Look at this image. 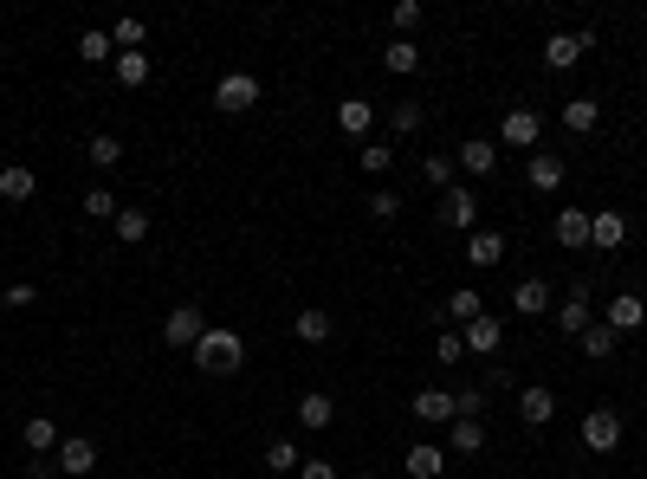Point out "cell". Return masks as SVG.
<instances>
[{
	"label": "cell",
	"instance_id": "6da1fadb",
	"mask_svg": "<svg viewBox=\"0 0 647 479\" xmlns=\"http://www.w3.org/2000/svg\"><path fill=\"white\" fill-rule=\"evenodd\" d=\"M188 357H195L201 376H240V363H246V337L227 331V324H208V331H201V344L188 350Z\"/></svg>",
	"mask_w": 647,
	"mask_h": 479
},
{
	"label": "cell",
	"instance_id": "7a4b0ae2",
	"mask_svg": "<svg viewBox=\"0 0 647 479\" xmlns=\"http://www.w3.org/2000/svg\"><path fill=\"white\" fill-rule=\"evenodd\" d=\"M253 104H259V78H253V72H227V78L214 85V111H220V117H246Z\"/></svg>",
	"mask_w": 647,
	"mask_h": 479
},
{
	"label": "cell",
	"instance_id": "3957f363",
	"mask_svg": "<svg viewBox=\"0 0 647 479\" xmlns=\"http://www.w3.org/2000/svg\"><path fill=\"white\" fill-rule=\"evenodd\" d=\"M201 331H208V311H201V305H175L169 318H162V344H169V350H195Z\"/></svg>",
	"mask_w": 647,
	"mask_h": 479
},
{
	"label": "cell",
	"instance_id": "277c9868",
	"mask_svg": "<svg viewBox=\"0 0 647 479\" xmlns=\"http://www.w3.org/2000/svg\"><path fill=\"white\" fill-rule=\"evenodd\" d=\"M550 318H557V331H563V337H583L589 324H596V305H589V285L576 279V285H570V298H563V305H550Z\"/></svg>",
	"mask_w": 647,
	"mask_h": 479
},
{
	"label": "cell",
	"instance_id": "5b68a950",
	"mask_svg": "<svg viewBox=\"0 0 647 479\" xmlns=\"http://www.w3.org/2000/svg\"><path fill=\"white\" fill-rule=\"evenodd\" d=\"M52 467H59L65 479H91V473H98V441H91V434H65Z\"/></svg>",
	"mask_w": 647,
	"mask_h": 479
},
{
	"label": "cell",
	"instance_id": "8992f818",
	"mask_svg": "<svg viewBox=\"0 0 647 479\" xmlns=\"http://www.w3.org/2000/svg\"><path fill=\"white\" fill-rule=\"evenodd\" d=\"M538 136H544V117L531 111V104H512V111H505V123H499L505 149H538Z\"/></svg>",
	"mask_w": 647,
	"mask_h": 479
},
{
	"label": "cell",
	"instance_id": "52a82bcc",
	"mask_svg": "<svg viewBox=\"0 0 647 479\" xmlns=\"http://www.w3.org/2000/svg\"><path fill=\"white\" fill-rule=\"evenodd\" d=\"M460 344H466V357H479V363H486V357H499V344H505V324L492 318V311H479L473 324H460Z\"/></svg>",
	"mask_w": 647,
	"mask_h": 479
},
{
	"label": "cell",
	"instance_id": "ba28073f",
	"mask_svg": "<svg viewBox=\"0 0 647 479\" xmlns=\"http://www.w3.org/2000/svg\"><path fill=\"white\" fill-rule=\"evenodd\" d=\"M583 447L589 454H615V447H622V415H615V408H589L583 415Z\"/></svg>",
	"mask_w": 647,
	"mask_h": 479
},
{
	"label": "cell",
	"instance_id": "9c48e42d",
	"mask_svg": "<svg viewBox=\"0 0 647 479\" xmlns=\"http://www.w3.org/2000/svg\"><path fill=\"white\" fill-rule=\"evenodd\" d=\"M440 221H447L453 234H473V227H479V195L466 182H453L447 195H440Z\"/></svg>",
	"mask_w": 647,
	"mask_h": 479
},
{
	"label": "cell",
	"instance_id": "30bf717a",
	"mask_svg": "<svg viewBox=\"0 0 647 479\" xmlns=\"http://www.w3.org/2000/svg\"><path fill=\"white\" fill-rule=\"evenodd\" d=\"M589 46H596V33H589V26H583V33H550L544 39V65H550V72H570V65H583Z\"/></svg>",
	"mask_w": 647,
	"mask_h": 479
},
{
	"label": "cell",
	"instance_id": "8fae6325",
	"mask_svg": "<svg viewBox=\"0 0 647 479\" xmlns=\"http://www.w3.org/2000/svg\"><path fill=\"white\" fill-rule=\"evenodd\" d=\"M589 246H596V253H622L628 246V214H615V208L589 214Z\"/></svg>",
	"mask_w": 647,
	"mask_h": 479
},
{
	"label": "cell",
	"instance_id": "7c38bea8",
	"mask_svg": "<svg viewBox=\"0 0 647 479\" xmlns=\"http://www.w3.org/2000/svg\"><path fill=\"white\" fill-rule=\"evenodd\" d=\"M563 175H570V169H563V156H550V149H531V156H525V182L538 188V195H557Z\"/></svg>",
	"mask_w": 647,
	"mask_h": 479
},
{
	"label": "cell",
	"instance_id": "4fadbf2b",
	"mask_svg": "<svg viewBox=\"0 0 647 479\" xmlns=\"http://www.w3.org/2000/svg\"><path fill=\"white\" fill-rule=\"evenodd\" d=\"M518 415H525V428H550L557 421V389H544V382L518 389Z\"/></svg>",
	"mask_w": 647,
	"mask_h": 479
},
{
	"label": "cell",
	"instance_id": "5bb4252c",
	"mask_svg": "<svg viewBox=\"0 0 647 479\" xmlns=\"http://www.w3.org/2000/svg\"><path fill=\"white\" fill-rule=\"evenodd\" d=\"M602 324H609L615 337H628V331H641V324H647V305H641L635 292H615L609 311H602Z\"/></svg>",
	"mask_w": 647,
	"mask_h": 479
},
{
	"label": "cell",
	"instance_id": "9a60e30c",
	"mask_svg": "<svg viewBox=\"0 0 647 479\" xmlns=\"http://www.w3.org/2000/svg\"><path fill=\"white\" fill-rule=\"evenodd\" d=\"M408 415L428 421V428H447V421H453V389H421L415 402H408Z\"/></svg>",
	"mask_w": 647,
	"mask_h": 479
},
{
	"label": "cell",
	"instance_id": "2e32d148",
	"mask_svg": "<svg viewBox=\"0 0 647 479\" xmlns=\"http://www.w3.org/2000/svg\"><path fill=\"white\" fill-rule=\"evenodd\" d=\"M39 195V175L26 169V162H7L0 169V201H13V208H26V201Z\"/></svg>",
	"mask_w": 647,
	"mask_h": 479
},
{
	"label": "cell",
	"instance_id": "e0dca14e",
	"mask_svg": "<svg viewBox=\"0 0 647 479\" xmlns=\"http://www.w3.org/2000/svg\"><path fill=\"white\" fill-rule=\"evenodd\" d=\"M550 234H557V246H570V253H583V246H589V208H557V221H550Z\"/></svg>",
	"mask_w": 647,
	"mask_h": 479
},
{
	"label": "cell",
	"instance_id": "ac0fdd59",
	"mask_svg": "<svg viewBox=\"0 0 647 479\" xmlns=\"http://www.w3.org/2000/svg\"><path fill=\"white\" fill-rule=\"evenodd\" d=\"M330 421H337V402H330L324 389H305L298 395V428H311V434H324Z\"/></svg>",
	"mask_w": 647,
	"mask_h": 479
},
{
	"label": "cell",
	"instance_id": "d6986e66",
	"mask_svg": "<svg viewBox=\"0 0 647 479\" xmlns=\"http://www.w3.org/2000/svg\"><path fill=\"white\" fill-rule=\"evenodd\" d=\"M408 479H440L447 473V447H434V441H421V447H408Z\"/></svg>",
	"mask_w": 647,
	"mask_h": 479
},
{
	"label": "cell",
	"instance_id": "ffe728a7",
	"mask_svg": "<svg viewBox=\"0 0 647 479\" xmlns=\"http://www.w3.org/2000/svg\"><path fill=\"white\" fill-rule=\"evenodd\" d=\"M460 169H466V175H492V169H499V143H486V136H466V143H460Z\"/></svg>",
	"mask_w": 647,
	"mask_h": 479
},
{
	"label": "cell",
	"instance_id": "44dd1931",
	"mask_svg": "<svg viewBox=\"0 0 647 479\" xmlns=\"http://www.w3.org/2000/svg\"><path fill=\"white\" fill-rule=\"evenodd\" d=\"M26 454H33V460H46L52 454V447H59V421H52V415H26Z\"/></svg>",
	"mask_w": 647,
	"mask_h": 479
},
{
	"label": "cell",
	"instance_id": "7402d4cb",
	"mask_svg": "<svg viewBox=\"0 0 647 479\" xmlns=\"http://www.w3.org/2000/svg\"><path fill=\"white\" fill-rule=\"evenodd\" d=\"M466 259H473V266H499V259H505V234L473 227V234H466Z\"/></svg>",
	"mask_w": 647,
	"mask_h": 479
},
{
	"label": "cell",
	"instance_id": "603a6c76",
	"mask_svg": "<svg viewBox=\"0 0 647 479\" xmlns=\"http://www.w3.org/2000/svg\"><path fill=\"white\" fill-rule=\"evenodd\" d=\"M337 123H343V136H369V130H376V104H369V98H343L337 104Z\"/></svg>",
	"mask_w": 647,
	"mask_h": 479
},
{
	"label": "cell",
	"instance_id": "cb8c5ba5",
	"mask_svg": "<svg viewBox=\"0 0 647 479\" xmlns=\"http://www.w3.org/2000/svg\"><path fill=\"white\" fill-rule=\"evenodd\" d=\"M512 311L544 318V311H550V285H544V279H518V285H512Z\"/></svg>",
	"mask_w": 647,
	"mask_h": 479
},
{
	"label": "cell",
	"instance_id": "d4e9b609",
	"mask_svg": "<svg viewBox=\"0 0 647 479\" xmlns=\"http://www.w3.org/2000/svg\"><path fill=\"white\" fill-rule=\"evenodd\" d=\"M596 123H602V104L596 98H570V104H563V130H570V136H589Z\"/></svg>",
	"mask_w": 647,
	"mask_h": 479
},
{
	"label": "cell",
	"instance_id": "484cf974",
	"mask_svg": "<svg viewBox=\"0 0 647 479\" xmlns=\"http://www.w3.org/2000/svg\"><path fill=\"white\" fill-rule=\"evenodd\" d=\"M486 447V421H447V454H479Z\"/></svg>",
	"mask_w": 647,
	"mask_h": 479
},
{
	"label": "cell",
	"instance_id": "4316f807",
	"mask_svg": "<svg viewBox=\"0 0 647 479\" xmlns=\"http://www.w3.org/2000/svg\"><path fill=\"white\" fill-rule=\"evenodd\" d=\"M85 162H91V169H98V175H110V169H117V162H123V143H117V136H110V130H98V136H91V143H85Z\"/></svg>",
	"mask_w": 647,
	"mask_h": 479
},
{
	"label": "cell",
	"instance_id": "83f0119b",
	"mask_svg": "<svg viewBox=\"0 0 647 479\" xmlns=\"http://www.w3.org/2000/svg\"><path fill=\"white\" fill-rule=\"evenodd\" d=\"M382 65H389L395 78L421 72V46H415V39H389V46H382Z\"/></svg>",
	"mask_w": 647,
	"mask_h": 479
},
{
	"label": "cell",
	"instance_id": "f1b7e54d",
	"mask_svg": "<svg viewBox=\"0 0 647 479\" xmlns=\"http://www.w3.org/2000/svg\"><path fill=\"white\" fill-rule=\"evenodd\" d=\"M110 65H117V85L123 91H143L149 85V52H117Z\"/></svg>",
	"mask_w": 647,
	"mask_h": 479
},
{
	"label": "cell",
	"instance_id": "f546056e",
	"mask_svg": "<svg viewBox=\"0 0 647 479\" xmlns=\"http://www.w3.org/2000/svg\"><path fill=\"white\" fill-rule=\"evenodd\" d=\"M576 344H583V357H596V363H609V357H615V344H622V337H615V331H609V324H602V318H596V324H589V331H583V337H576Z\"/></svg>",
	"mask_w": 647,
	"mask_h": 479
},
{
	"label": "cell",
	"instance_id": "4dcf8cb0",
	"mask_svg": "<svg viewBox=\"0 0 647 479\" xmlns=\"http://www.w3.org/2000/svg\"><path fill=\"white\" fill-rule=\"evenodd\" d=\"M78 59H85V65H110V59H117V46H110V33H104V26L78 33Z\"/></svg>",
	"mask_w": 647,
	"mask_h": 479
},
{
	"label": "cell",
	"instance_id": "1f68e13d",
	"mask_svg": "<svg viewBox=\"0 0 647 479\" xmlns=\"http://www.w3.org/2000/svg\"><path fill=\"white\" fill-rule=\"evenodd\" d=\"M117 240L123 246H143L149 240V214L143 208H117Z\"/></svg>",
	"mask_w": 647,
	"mask_h": 479
},
{
	"label": "cell",
	"instance_id": "d6a6232c",
	"mask_svg": "<svg viewBox=\"0 0 647 479\" xmlns=\"http://www.w3.org/2000/svg\"><path fill=\"white\" fill-rule=\"evenodd\" d=\"M143 39H149V26L136 20V13H123V20L110 26V46H117V52H136V46H143Z\"/></svg>",
	"mask_w": 647,
	"mask_h": 479
},
{
	"label": "cell",
	"instance_id": "836d02e7",
	"mask_svg": "<svg viewBox=\"0 0 647 479\" xmlns=\"http://www.w3.org/2000/svg\"><path fill=\"white\" fill-rule=\"evenodd\" d=\"M356 169H363V175H389L395 169V149L389 143H363V149H356Z\"/></svg>",
	"mask_w": 647,
	"mask_h": 479
},
{
	"label": "cell",
	"instance_id": "e575fe53",
	"mask_svg": "<svg viewBox=\"0 0 647 479\" xmlns=\"http://www.w3.org/2000/svg\"><path fill=\"white\" fill-rule=\"evenodd\" d=\"M292 331H298V344H324L330 337V311H298Z\"/></svg>",
	"mask_w": 647,
	"mask_h": 479
},
{
	"label": "cell",
	"instance_id": "d590c367",
	"mask_svg": "<svg viewBox=\"0 0 647 479\" xmlns=\"http://www.w3.org/2000/svg\"><path fill=\"white\" fill-rule=\"evenodd\" d=\"M266 467H272V473H298V467H305L298 441H272V447H266Z\"/></svg>",
	"mask_w": 647,
	"mask_h": 479
},
{
	"label": "cell",
	"instance_id": "8d00e7d4",
	"mask_svg": "<svg viewBox=\"0 0 647 479\" xmlns=\"http://www.w3.org/2000/svg\"><path fill=\"white\" fill-rule=\"evenodd\" d=\"M453 421H486V395L479 389H453Z\"/></svg>",
	"mask_w": 647,
	"mask_h": 479
},
{
	"label": "cell",
	"instance_id": "74e56055",
	"mask_svg": "<svg viewBox=\"0 0 647 479\" xmlns=\"http://www.w3.org/2000/svg\"><path fill=\"white\" fill-rule=\"evenodd\" d=\"M479 311H486V305H479V292H453V298H447V311H440V318H453V324H473Z\"/></svg>",
	"mask_w": 647,
	"mask_h": 479
},
{
	"label": "cell",
	"instance_id": "f35d334b",
	"mask_svg": "<svg viewBox=\"0 0 647 479\" xmlns=\"http://www.w3.org/2000/svg\"><path fill=\"white\" fill-rule=\"evenodd\" d=\"M389 130H395V136H415V130H421V104H408V98L389 104Z\"/></svg>",
	"mask_w": 647,
	"mask_h": 479
},
{
	"label": "cell",
	"instance_id": "ab89813d",
	"mask_svg": "<svg viewBox=\"0 0 647 479\" xmlns=\"http://www.w3.org/2000/svg\"><path fill=\"white\" fill-rule=\"evenodd\" d=\"M78 208H85L91 221H117V195H110V188H91V195L78 201Z\"/></svg>",
	"mask_w": 647,
	"mask_h": 479
},
{
	"label": "cell",
	"instance_id": "60d3db41",
	"mask_svg": "<svg viewBox=\"0 0 647 479\" xmlns=\"http://www.w3.org/2000/svg\"><path fill=\"white\" fill-rule=\"evenodd\" d=\"M421 182L447 195V188H453V162H447V156H428V162H421Z\"/></svg>",
	"mask_w": 647,
	"mask_h": 479
},
{
	"label": "cell",
	"instance_id": "b9f144b4",
	"mask_svg": "<svg viewBox=\"0 0 647 479\" xmlns=\"http://www.w3.org/2000/svg\"><path fill=\"white\" fill-rule=\"evenodd\" d=\"M421 26V0H395V39H408Z\"/></svg>",
	"mask_w": 647,
	"mask_h": 479
},
{
	"label": "cell",
	"instance_id": "7bdbcfd3",
	"mask_svg": "<svg viewBox=\"0 0 647 479\" xmlns=\"http://www.w3.org/2000/svg\"><path fill=\"white\" fill-rule=\"evenodd\" d=\"M369 214H376V221H395V214H402V195H389V188H376V195H369Z\"/></svg>",
	"mask_w": 647,
	"mask_h": 479
},
{
	"label": "cell",
	"instance_id": "ee69618b",
	"mask_svg": "<svg viewBox=\"0 0 647 479\" xmlns=\"http://www.w3.org/2000/svg\"><path fill=\"white\" fill-rule=\"evenodd\" d=\"M434 357H440V363H460V357H466L460 331H440V337H434Z\"/></svg>",
	"mask_w": 647,
	"mask_h": 479
},
{
	"label": "cell",
	"instance_id": "f6af8a7d",
	"mask_svg": "<svg viewBox=\"0 0 647 479\" xmlns=\"http://www.w3.org/2000/svg\"><path fill=\"white\" fill-rule=\"evenodd\" d=\"M33 298H39V292H33V285H26V279H13V285H7V311H26V305H33Z\"/></svg>",
	"mask_w": 647,
	"mask_h": 479
},
{
	"label": "cell",
	"instance_id": "bcb514c9",
	"mask_svg": "<svg viewBox=\"0 0 647 479\" xmlns=\"http://www.w3.org/2000/svg\"><path fill=\"white\" fill-rule=\"evenodd\" d=\"M298 479H337V467H330V460L318 454V460H305V467H298Z\"/></svg>",
	"mask_w": 647,
	"mask_h": 479
},
{
	"label": "cell",
	"instance_id": "7dc6e473",
	"mask_svg": "<svg viewBox=\"0 0 647 479\" xmlns=\"http://www.w3.org/2000/svg\"><path fill=\"white\" fill-rule=\"evenodd\" d=\"M59 467H52V460H33V467H26V479H52Z\"/></svg>",
	"mask_w": 647,
	"mask_h": 479
},
{
	"label": "cell",
	"instance_id": "c3c4849f",
	"mask_svg": "<svg viewBox=\"0 0 647 479\" xmlns=\"http://www.w3.org/2000/svg\"><path fill=\"white\" fill-rule=\"evenodd\" d=\"M356 479H382V473H376V467H369V473H356Z\"/></svg>",
	"mask_w": 647,
	"mask_h": 479
}]
</instances>
